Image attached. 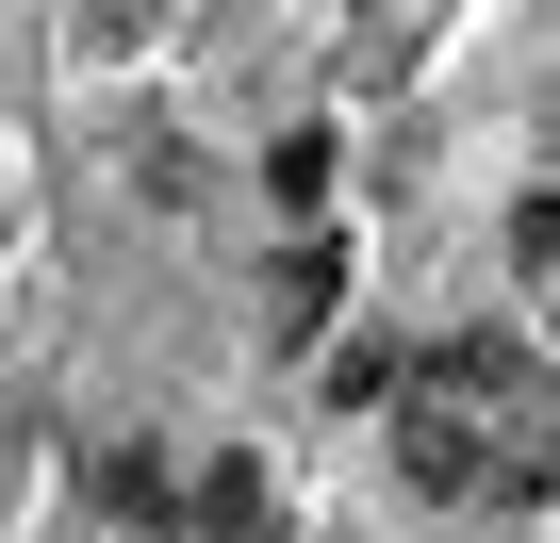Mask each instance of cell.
Returning <instances> with one entry per match:
<instances>
[{"mask_svg": "<svg viewBox=\"0 0 560 543\" xmlns=\"http://www.w3.org/2000/svg\"><path fill=\"white\" fill-rule=\"evenodd\" d=\"M429 396L478 412V428H544V379H527V346H494V330H462V346L429 363Z\"/></svg>", "mask_w": 560, "mask_h": 543, "instance_id": "6da1fadb", "label": "cell"}, {"mask_svg": "<svg viewBox=\"0 0 560 543\" xmlns=\"http://www.w3.org/2000/svg\"><path fill=\"white\" fill-rule=\"evenodd\" d=\"M330 281H347L330 247H298V263H280V281H264V346H314V330H330Z\"/></svg>", "mask_w": 560, "mask_h": 543, "instance_id": "7a4b0ae2", "label": "cell"}, {"mask_svg": "<svg viewBox=\"0 0 560 543\" xmlns=\"http://www.w3.org/2000/svg\"><path fill=\"white\" fill-rule=\"evenodd\" d=\"M198 527H214V543H264V527H280V510H264V461H214V477H198Z\"/></svg>", "mask_w": 560, "mask_h": 543, "instance_id": "3957f363", "label": "cell"}, {"mask_svg": "<svg viewBox=\"0 0 560 543\" xmlns=\"http://www.w3.org/2000/svg\"><path fill=\"white\" fill-rule=\"evenodd\" d=\"M511 247H527V263H560V181H544V198L511 214Z\"/></svg>", "mask_w": 560, "mask_h": 543, "instance_id": "277c9868", "label": "cell"}]
</instances>
